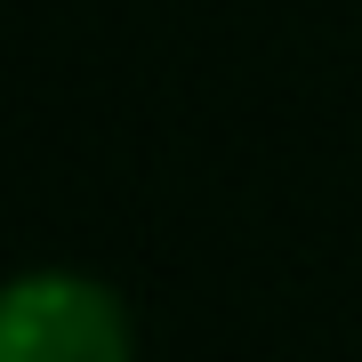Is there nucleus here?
Returning <instances> with one entry per match:
<instances>
[{
    "label": "nucleus",
    "mask_w": 362,
    "mask_h": 362,
    "mask_svg": "<svg viewBox=\"0 0 362 362\" xmlns=\"http://www.w3.org/2000/svg\"><path fill=\"white\" fill-rule=\"evenodd\" d=\"M0 362H129V314L81 274H33L8 290Z\"/></svg>",
    "instance_id": "1"
}]
</instances>
